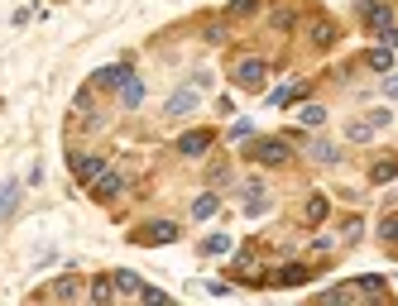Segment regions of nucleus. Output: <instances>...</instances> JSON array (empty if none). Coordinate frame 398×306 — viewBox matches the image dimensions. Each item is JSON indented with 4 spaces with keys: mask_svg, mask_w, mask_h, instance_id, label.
<instances>
[{
    "mask_svg": "<svg viewBox=\"0 0 398 306\" xmlns=\"http://www.w3.org/2000/svg\"><path fill=\"white\" fill-rule=\"evenodd\" d=\"M360 19L375 29L379 43H394L398 39L394 34V5H389V0H365V5H360Z\"/></svg>",
    "mask_w": 398,
    "mask_h": 306,
    "instance_id": "1",
    "label": "nucleus"
},
{
    "mask_svg": "<svg viewBox=\"0 0 398 306\" xmlns=\"http://www.w3.org/2000/svg\"><path fill=\"white\" fill-rule=\"evenodd\" d=\"M230 77H235V87H240V91H259V87H264V77H269V67H264L259 58H240Z\"/></svg>",
    "mask_w": 398,
    "mask_h": 306,
    "instance_id": "2",
    "label": "nucleus"
},
{
    "mask_svg": "<svg viewBox=\"0 0 398 306\" xmlns=\"http://www.w3.org/2000/svg\"><path fill=\"white\" fill-rule=\"evenodd\" d=\"M250 158H255V163H264V168H274V163H283V158H288V139L264 134V139H255V144H250Z\"/></svg>",
    "mask_w": 398,
    "mask_h": 306,
    "instance_id": "3",
    "label": "nucleus"
},
{
    "mask_svg": "<svg viewBox=\"0 0 398 306\" xmlns=\"http://www.w3.org/2000/svg\"><path fill=\"white\" fill-rule=\"evenodd\" d=\"M87 187H92V197H97V201H115V197L125 192V173H110V168H101Z\"/></svg>",
    "mask_w": 398,
    "mask_h": 306,
    "instance_id": "4",
    "label": "nucleus"
},
{
    "mask_svg": "<svg viewBox=\"0 0 398 306\" xmlns=\"http://www.w3.org/2000/svg\"><path fill=\"white\" fill-rule=\"evenodd\" d=\"M211 144H216V134H211V129H188V134L178 139V153H183V158H201Z\"/></svg>",
    "mask_w": 398,
    "mask_h": 306,
    "instance_id": "5",
    "label": "nucleus"
},
{
    "mask_svg": "<svg viewBox=\"0 0 398 306\" xmlns=\"http://www.w3.org/2000/svg\"><path fill=\"white\" fill-rule=\"evenodd\" d=\"M178 234H183V230H178L173 220H154L144 234H130V239H135V244H173Z\"/></svg>",
    "mask_w": 398,
    "mask_h": 306,
    "instance_id": "6",
    "label": "nucleus"
},
{
    "mask_svg": "<svg viewBox=\"0 0 398 306\" xmlns=\"http://www.w3.org/2000/svg\"><path fill=\"white\" fill-rule=\"evenodd\" d=\"M101 168H106V153H72V173H77V182H92Z\"/></svg>",
    "mask_w": 398,
    "mask_h": 306,
    "instance_id": "7",
    "label": "nucleus"
},
{
    "mask_svg": "<svg viewBox=\"0 0 398 306\" xmlns=\"http://www.w3.org/2000/svg\"><path fill=\"white\" fill-rule=\"evenodd\" d=\"M197 110V87H188V91H173L168 105H163V115H173V120H183V115H192Z\"/></svg>",
    "mask_w": 398,
    "mask_h": 306,
    "instance_id": "8",
    "label": "nucleus"
},
{
    "mask_svg": "<svg viewBox=\"0 0 398 306\" xmlns=\"http://www.w3.org/2000/svg\"><path fill=\"white\" fill-rule=\"evenodd\" d=\"M312 278H317V268H307V263H288V268L279 273L283 287H302V283H312Z\"/></svg>",
    "mask_w": 398,
    "mask_h": 306,
    "instance_id": "9",
    "label": "nucleus"
},
{
    "mask_svg": "<svg viewBox=\"0 0 398 306\" xmlns=\"http://www.w3.org/2000/svg\"><path fill=\"white\" fill-rule=\"evenodd\" d=\"M307 39H312L317 48H326V43H336V24H326V19H312V24H307Z\"/></svg>",
    "mask_w": 398,
    "mask_h": 306,
    "instance_id": "10",
    "label": "nucleus"
},
{
    "mask_svg": "<svg viewBox=\"0 0 398 306\" xmlns=\"http://www.w3.org/2000/svg\"><path fill=\"white\" fill-rule=\"evenodd\" d=\"M125 77H130V67H125V63H115V67H101V72H97V87H101V91H110V87H120Z\"/></svg>",
    "mask_w": 398,
    "mask_h": 306,
    "instance_id": "11",
    "label": "nucleus"
},
{
    "mask_svg": "<svg viewBox=\"0 0 398 306\" xmlns=\"http://www.w3.org/2000/svg\"><path fill=\"white\" fill-rule=\"evenodd\" d=\"M370 67H375V72H394V43H379V48L370 53Z\"/></svg>",
    "mask_w": 398,
    "mask_h": 306,
    "instance_id": "12",
    "label": "nucleus"
},
{
    "mask_svg": "<svg viewBox=\"0 0 398 306\" xmlns=\"http://www.w3.org/2000/svg\"><path fill=\"white\" fill-rule=\"evenodd\" d=\"M110 292H125V297H139V278H135V273H125V268H120V273H115V278H110Z\"/></svg>",
    "mask_w": 398,
    "mask_h": 306,
    "instance_id": "13",
    "label": "nucleus"
},
{
    "mask_svg": "<svg viewBox=\"0 0 398 306\" xmlns=\"http://www.w3.org/2000/svg\"><path fill=\"white\" fill-rule=\"evenodd\" d=\"M394 173H398V163H394V158H379V163L370 168V182H379V187H389V182H394Z\"/></svg>",
    "mask_w": 398,
    "mask_h": 306,
    "instance_id": "14",
    "label": "nucleus"
},
{
    "mask_svg": "<svg viewBox=\"0 0 398 306\" xmlns=\"http://www.w3.org/2000/svg\"><path fill=\"white\" fill-rule=\"evenodd\" d=\"M120 96H125V105H139L144 101V82H139V77H125V82H120Z\"/></svg>",
    "mask_w": 398,
    "mask_h": 306,
    "instance_id": "15",
    "label": "nucleus"
},
{
    "mask_svg": "<svg viewBox=\"0 0 398 306\" xmlns=\"http://www.w3.org/2000/svg\"><path fill=\"white\" fill-rule=\"evenodd\" d=\"M346 139H350V144H370V139H375V124H370V120H355V124L346 129Z\"/></svg>",
    "mask_w": 398,
    "mask_h": 306,
    "instance_id": "16",
    "label": "nucleus"
},
{
    "mask_svg": "<svg viewBox=\"0 0 398 306\" xmlns=\"http://www.w3.org/2000/svg\"><path fill=\"white\" fill-rule=\"evenodd\" d=\"M14 201H19V182H5V187H0V220L14 210Z\"/></svg>",
    "mask_w": 398,
    "mask_h": 306,
    "instance_id": "17",
    "label": "nucleus"
},
{
    "mask_svg": "<svg viewBox=\"0 0 398 306\" xmlns=\"http://www.w3.org/2000/svg\"><path fill=\"white\" fill-rule=\"evenodd\" d=\"M312 158H317V163H336V158H341V149L321 139V144H312Z\"/></svg>",
    "mask_w": 398,
    "mask_h": 306,
    "instance_id": "18",
    "label": "nucleus"
},
{
    "mask_svg": "<svg viewBox=\"0 0 398 306\" xmlns=\"http://www.w3.org/2000/svg\"><path fill=\"white\" fill-rule=\"evenodd\" d=\"M201 254H230V239L226 234H211V239H201Z\"/></svg>",
    "mask_w": 398,
    "mask_h": 306,
    "instance_id": "19",
    "label": "nucleus"
},
{
    "mask_svg": "<svg viewBox=\"0 0 398 306\" xmlns=\"http://www.w3.org/2000/svg\"><path fill=\"white\" fill-rule=\"evenodd\" d=\"M321 215H326V197H312L307 201V225H321Z\"/></svg>",
    "mask_w": 398,
    "mask_h": 306,
    "instance_id": "20",
    "label": "nucleus"
},
{
    "mask_svg": "<svg viewBox=\"0 0 398 306\" xmlns=\"http://www.w3.org/2000/svg\"><path fill=\"white\" fill-rule=\"evenodd\" d=\"M87 297H92V302H110V283H106V278H92Z\"/></svg>",
    "mask_w": 398,
    "mask_h": 306,
    "instance_id": "21",
    "label": "nucleus"
},
{
    "mask_svg": "<svg viewBox=\"0 0 398 306\" xmlns=\"http://www.w3.org/2000/svg\"><path fill=\"white\" fill-rule=\"evenodd\" d=\"M302 124H312V129L326 124V110H321V105H302Z\"/></svg>",
    "mask_w": 398,
    "mask_h": 306,
    "instance_id": "22",
    "label": "nucleus"
},
{
    "mask_svg": "<svg viewBox=\"0 0 398 306\" xmlns=\"http://www.w3.org/2000/svg\"><path fill=\"white\" fill-rule=\"evenodd\" d=\"M53 292H58V297H82V283H77V278H63Z\"/></svg>",
    "mask_w": 398,
    "mask_h": 306,
    "instance_id": "23",
    "label": "nucleus"
},
{
    "mask_svg": "<svg viewBox=\"0 0 398 306\" xmlns=\"http://www.w3.org/2000/svg\"><path fill=\"white\" fill-rule=\"evenodd\" d=\"M274 24H279V29H293V24H298V10H274Z\"/></svg>",
    "mask_w": 398,
    "mask_h": 306,
    "instance_id": "24",
    "label": "nucleus"
},
{
    "mask_svg": "<svg viewBox=\"0 0 398 306\" xmlns=\"http://www.w3.org/2000/svg\"><path fill=\"white\" fill-rule=\"evenodd\" d=\"M211 210H216V197H197V206H192V215H197V220H206Z\"/></svg>",
    "mask_w": 398,
    "mask_h": 306,
    "instance_id": "25",
    "label": "nucleus"
},
{
    "mask_svg": "<svg viewBox=\"0 0 398 306\" xmlns=\"http://www.w3.org/2000/svg\"><path fill=\"white\" fill-rule=\"evenodd\" d=\"M370 124H375V129H389V124H394V110H389V105H384V110H375V120H370Z\"/></svg>",
    "mask_w": 398,
    "mask_h": 306,
    "instance_id": "26",
    "label": "nucleus"
},
{
    "mask_svg": "<svg viewBox=\"0 0 398 306\" xmlns=\"http://www.w3.org/2000/svg\"><path fill=\"white\" fill-rule=\"evenodd\" d=\"M259 0H230V14H255Z\"/></svg>",
    "mask_w": 398,
    "mask_h": 306,
    "instance_id": "27",
    "label": "nucleus"
},
{
    "mask_svg": "<svg viewBox=\"0 0 398 306\" xmlns=\"http://www.w3.org/2000/svg\"><path fill=\"white\" fill-rule=\"evenodd\" d=\"M394 230H398V225H394V215H384V225H379V239H384L389 249H394Z\"/></svg>",
    "mask_w": 398,
    "mask_h": 306,
    "instance_id": "28",
    "label": "nucleus"
},
{
    "mask_svg": "<svg viewBox=\"0 0 398 306\" xmlns=\"http://www.w3.org/2000/svg\"><path fill=\"white\" fill-rule=\"evenodd\" d=\"M139 297H144V302H163L168 292H159V287H149V283H139Z\"/></svg>",
    "mask_w": 398,
    "mask_h": 306,
    "instance_id": "29",
    "label": "nucleus"
}]
</instances>
